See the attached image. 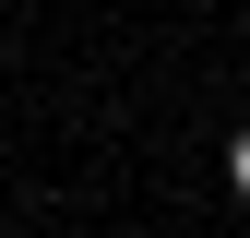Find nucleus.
<instances>
[{
	"label": "nucleus",
	"mask_w": 250,
	"mask_h": 238,
	"mask_svg": "<svg viewBox=\"0 0 250 238\" xmlns=\"http://www.w3.org/2000/svg\"><path fill=\"white\" fill-rule=\"evenodd\" d=\"M227 178H238V202H250V131H238V155H227Z\"/></svg>",
	"instance_id": "1"
}]
</instances>
